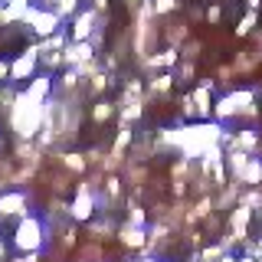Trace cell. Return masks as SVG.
<instances>
[{
	"label": "cell",
	"mask_w": 262,
	"mask_h": 262,
	"mask_svg": "<svg viewBox=\"0 0 262 262\" xmlns=\"http://www.w3.org/2000/svg\"><path fill=\"white\" fill-rule=\"evenodd\" d=\"M16 246H23V249H36L39 246V226L33 223H20V229H16Z\"/></svg>",
	"instance_id": "cell-5"
},
{
	"label": "cell",
	"mask_w": 262,
	"mask_h": 262,
	"mask_svg": "<svg viewBox=\"0 0 262 262\" xmlns=\"http://www.w3.org/2000/svg\"><path fill=\"white\" fill-rule=\"evenodd\" d=\"M167 85H170V76H158V79L151 82V89H154V92H164Z\"/></svg>",
	"instance_id": "cell-13"
},
{
	"label": "cell",
	"mask_w": 262,
	"mask_h": 262,
	"mask_svg": "<svg viewBox=\"0 0 262 262\" xmlns=\"http://www.w3.org/2000/svg\"><path fill=\"white\" fill-rule=\"evenodd\" d=\"M239 177L246 180V184H259V180H262V161L259 158H249V164H246V170H243Z\"/></svg>",
	"instance_id": "cell-7"
},
{
	"label": "cell",
	"mask_w": 262,
	"mask_h": 262,
	"mask_svg": "<svg viewBox=\"0 0 262 262\" xmlns=\"http://www.w3.org/2000/svg\"><path fill=\"white\" fill-rule=\"evenodd\" d=\"M246 164H249V154H243V151H233V154H229V167L236 170V177L246 170Z\"/></svg>",
	"instance_id": "cell-8"
},
{
	"label": "cell",
	"mask_w": 262,
	"mask_h": 262,
	"mask_svg": "<svg viewBox=\"0 0 262 262\" xmlns=\"http://www.w3.org/2000/svg\"><path fill=\"white\" fill-rule=\"evenodd\" d=\"M239 262H256V259H249V256H246V259H239Z\"/></svg>",
	"instance_id": "cell-18"
},
{
	"label": "cell",
	"mask_w": 262,
	"mask_h": 262,
	"mask_svg": "<svg viewBox=\"0 0 262 262\" xmlns=\"http://www.w3.org/2000/svg\"><path fill=\"white\" fill-rule=\"evenodd\" d=\"M76 216H89V200H85V196L76 200Z\"/></svg>",
	"instance_id": "cell-15"
},
{
	"label": "cell",
	"mask_w": 262,
	"mask_h": 262,
	"mask_svg": "<svg viewBox=\"0 0 262 262\" xmlns=\"http://www.w3.org/2000/svg\"><path fill=\"white\" fill-rule=\"evenodd\" d=\"M108 115H112V105H108V102H98V105H95V118H98V121H105Z\"/></svg>",
	"instance_id": "cell-10"
},
{
	"label": "cell",
	"mask_w": 262,
	"mask_h": 262,
	"mask_svg": "<svg viewBox=\"0 0 262 262\" xmlns=\"http://www.w3.org/2000/svg\"><path fill=\"white\" fill-rule=\"evenodd\" d=\"M236 144H243V147H256V135H252V131H243V135L236 138Z\"/></svg>",
	"instance_id": "cell-11"
},
{
	"label": "cell",
	"mask_w": 262,
	"mask_h": 262,
	"mask_svg": "<svg viewBox=\"0 0 262 262\" xmlns=\"http://www.w3.org/2000/svg\"><path fill=\"white\" fill-rule=\"evenodd\" d=\"M125 243H131V246H141V233H138V229H128V233H125Z\"/></svg>",
	"instance_id": "cell-14"
},
{
	"label": "cell",
	"mask_w": 262,
	"mask_h": 262,
	"mask_svg": "<svg viewBox=\"0 0 262 262\" xmlns=\"http://www.w3.org/2000/svg\"><path fill=\"white\" fill-rule=\"evenodd\" d=\"M62 53H66V62L82 66V62H89V59L95 56V49H92V43H85V39H76V46L62 49Z\"/></svg>",
	"instance_id": "cell-3"
},
{
	"label": "cell",
	"mask_w": 262,
	"mask_h": 262,
	"mask_svg": "<svg viewBox=\"0 0 262 262\" xmlns=\"http://www.w3.org/2000/svg\"><path fill=\"white\" fill-rule=\"evenodd\" d=\"M4 76H10V66H7V62H0V79H4Z\"/></svg>",
	"instance_id": "cell-16"
},
{
	"label": "cell",
	"mask_w": 262,
	"mask_h": 262,
	"mask_svg": "<svg viewBox=\"0 0 262 262\" xmlns=\"http://www.w3.org/2000/svg\"><path fill=\"white\" fill-rule=\"evenodd\" d=\"M92 30H95V13L92 10L76 13V20H72V36H76V39H85Z\"/></svg>",
	"instance_id": "cell-6"
},
{
	"label": "cell",
	"mask_w": 262,
	"mask_h": 262,
	"mask_svg": "<svg viewBox=\"0 0 262 262\" xmlns=\"http://www.w3.org/2000/svg\"><path fill=\"white\" fill-rule=\"evenodd\" d=\"M252 27H256V13H249V16H243V23L236 27V33H249Z\"/></svg>",
	"instance_id": "cell-9"
},
{
	"label": "cell",
	"mask_w": 262,
	"mask_h": 262,
	"mask_svg": "<svg viewBox=\"0 0 262 262\" xmlns=\"http://www.w3.org/2000/svg\"><path fill=\"white\" fill-rule=\"evenodd\" d=\"M249 4H252V7H256V4H259V0H249Z\"/></svg>",
	"instance_id": "cell-19"
},
{
	"label": "cell",
	"mask_w": 262,
	"mask_h": 262,
	"mask_svg": "<svg viewBox=\"0 0 262 262\" xmlns=\"http://www.w3.org/2000/svg\"><path fill=\"white\" fill-rule=\"evenodd\" d=\"M23 20L33 23V30L43 33V36H49V33L59 30V13H36V10H27V16Z\"/></svg>",
	"instance_id": "cell-2"
},
{
	"label": "cell",
	"mask_w": 262,
	"mask_h": 262,
	"mask_svg": "<svg viewBox=\"0 0 262 262\" xmlns=\"http://www.w3.org/2000/svg\"><path fill=\"white\" fill-rule=\"evenodd\" d=\"M252 105V92H233L226 98H220L216 105V118H229V115H239Z\"/></svg>",
	"instance_id": "cell-1"
},
{
	"label": "cell",
	"mask_w": 262,
	"mask_h": 262,
	"mask_svg": "<svg viewBox=\"0 0 262 262\" xmlns=\"http://www.w3.org/2000/svg\"><path fill=\"white\" fill-rule=\"evenodd\" d=\"M220 262H236V259H233V256H223V259H220Z\"/></svg>",
	"instance_id": "cell-17"
},
{
	"label": "cell",
	"mask_w": 262,
	"mask_h": 262,
	"mask_svg": "<svg viewBox=\"0 0 262 262\" xmlns=\"http://www.w3.org/2000/svg\"><path fill=\"white\" fill-rule=\"evenodd\" d=\"M174 4H177V0H154V10L167 13V10H174Z\"/></svg>",
	"instance_id": "cell-12"
},
{
	"label": "cell",
	"mask_w": 262,
	"mask_h": 262,
	"mask_svg": "<svg viewBox=\"0 0 262 262\" xmlns=\"http://www.w3.org/2000/svg\"><path fill=\"white\" fill-rule=\"evenodd\" d=\"M36 53H39V49H30V53H23L20 59H16V62L10 66V79H16V82H20V79H27L30 72L36 69Z\"/></svg>",
	"instance_id": "cell-4"
}]
</instances>
